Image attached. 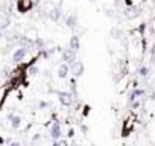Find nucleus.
<instances>
[{
	"instance_id": "5",
	"label": "nucleus",
	"mask_w": 155,
	"mask_h": 146,
	"mask_svg": "<svg viewBox=\"0 0 155 146\" xmlns=\"http://www.w3.org/2000/svg\"><path fill=\"white\" fill-rule=\"evenodd\" d=\"M61 56H62L64 64H67V65H71V64L76 61V52H73V50H70V49H64V50L61 52Z\"/></svg>"
},
{
	"instance_id": "3",
	"label": "nucleus",
	"mask_w": 155,
	"mask_h": 146,
	"mask_svg": "<svg viewBox=\"0 0 155 146\" xmlns=\"http://www.w3.org/2000/svg\"><path fill=\"white\" fill-rule=\"evenodd\" d=\"M70 67V71L73 73V76H74V79L76 78H81L82 75H84V71H85V67H84V62L82 61H79V59H76L71 65H68Z\"/></svg>"
},
{
	"instance_id": "7",
	"label": "nucleus",
	"mask_w": 155,
	"mask_h": 146,
	"mask_svg": "<svg viewBox=\"0 0 155 146\" xmlns=\"http://www.w3.org/2000/svg\"><path fill=\"white\" fill-rule=\"evenodd\" d=\"M47 17H49L52 22H59V20H61V17H62V9H61V5H58V6L52 8V9L47 12Z\"/></svg>"
},
{
	"instance_id": "11",
	"label": "nucleus",
	"mask_w": 155,
	"mask_h": 146,
	"mask_svg": "<svg viewBox=\"0 0 155 146\" xmlns=\"http://www.w3.org/2000/svg\"><path fill=\"white\" fill-rule=\"evenodd\" d=\"M68 73H70V67L67 65V64H59V67H58V78H61V79H65L67 76H68Z\"/></svg>"
},
{
	"instance_id": "4",
	"label": "nucleus",
	"mask_w": 155,
	"mask_h": 146,
	"mask_svg": "<svg viewBox=\"0 0 155 146\" xmlns=\"http://www.w3.org/2000/svg\"><path fill=\"white\" fill-rule=\"evenodd\" d=\"M28 53H29L28 49H25V47H18V49H15L14 53H12V61H14L15 64H21V62L25 61V58L28 56Z\"/></svg>"
},
{
	"instance_id": "6",
	"label": "nucleus",
	"mask_w": 155,
	"mask_h": 146,
	"mask_svg": "<svg viewBox=\"0 0 155 146\" xmlns=\"http://www.w3.org/2000/svg\"><path fill=\"white\" fill-rule=\"evenodd\" d=\"M6 119L11 122V128L12 129H18L20 126H21V116H18V114H15V113H9L8 116H6Z\"/></svg>"
},
{
	"instance_id": "10",
	"label": "nucleus",
	"mask_w": 155,
	"mask_h": 146,
	"mask_svg": "<svg viewBox=\"0 0 155 146\" xmlns=\"http://www.w3.org/2000/svg\"><path fill=\"white\" fill-rule=\"evenodd\" d=\"M64 23H65V26H67V28L73 29V28H76V25H78V17H76L74 14H68V15H65Z\"/></svg>"
},
{
	"instance_id": "19",
	"label": "nucleus",
	"mask_w": 155,
	"mask_h": 146,
	"mask_svg": "<svg viewBox=\"0 0 155 146\" xmlns=\"http://www.w3.org/2000/svg\"><path fill=\"white\" fill-rule=\"evenodd\" d=\"M3 37H5V34H3L2 31H0V41H2V38H3Z\"/></svg>"
},
{
	"instance_id": "20",
	"label": "nucleus",
	"mask_w": 155,
	"mask_h": 146,
	"mask_svg": "<svg viewBox=\"0 0 155 146\" xmlns=\"http://www.w3.org/2000/svg\"><path fill=\"white\" fill-rule=\"evenodd\" d=\"M0 126H2V123H0Z\"/></svg>"
},
{
	"instance_id": "1",
	"label": "nucleus",
	"mask_w": 155,
	"mask_h": 146,
	"mask_svg": "<svg viewBox=\"0 0 155 146\" xmlns=\"http://www.w3.org/2000/svg\"><path fill=\"white\" fill-rule=\"evenodd\" d=\"M49 132H50V137L53 141H58L62 138V125L59 120H52V123L49 125Z\"/></svg>"
},
{
	"instance_id": "2",
	"label": "nucleus",
	"mask_w": 155,
	"mask_h": 146,
	"mask_svg": "<svg viewBox=\"0 0 155 146\" xmlns=\"http://www.w3.org/2000/svg\"><path fill=\"white\" fill-rule=\"evenodd\" d=\"M55 93H56L58 101H59V104H61L62 107L68 108V107H71V105H73L74 99L71 98V95H70L68 91H55Z\"/></svg>"
},
{
	"instance_id": "17",
	"label": "nucleus",
	"mask_w": 155,
	"mask_h": 146,
	"mask_svg": "<svg viewBox=\"0 0 155 146\" xmlns=\"http://www.w3.org/2000/svg\"><path fill=\"white\" fill-rule=\"evenodd\" d=\"M8 146H21V143L20 141H9Z\"/></svg>"
},
{
	"instance_id": "18",
	"label": "nucleus",
	"mask_w": 155,
	"mask_h": 146,
	"mask_svg": "<svg viewBox=\"0 0 155 146\" xmlns=\"http://www.w3.org/2000/svg\"><path fill=\"white\" fill-rule=\"evenodd\" d=\"M0 144H5V138L2 135H0Z\"/></svg>"
},
{
	"instance_id": "9",
	"label": "nucleus",
	"mask_w": 155,
	"mask_h": 146,
	"mask_svg": "<svg viewBox=\"0 0 155 146\" xmlns=\"http://www.w3.org/2000/svg\"><path fill=\"white\" fill-rule=\"evenodd\" d=\"M68 49L70 50H73V52H76L78 53V50L81 49V38H79V35H71L70 37V41H68Z\"/></svg>"
},
{
	"instance_id": "8",
	"label": "nucleus",
	"mask_w": 155,
	"mask_h": 146,
	"mask_svg": "<svg viewBox=\"0 0 155 146\" xmlns=\"http://www.w3.org/2000/svg\"><path fill=\"white\" fill-rule=\"evenodd\" d=\"M35 6V3L34 2H29V0H20V2H17V9H18V12H29L32 8Z\"/></svg>"
},
{
	"instance_id": "14",
	"label": "nucleus",
	"mask_w": 155,
	"mask_h": 146,
	"mask_svg": "<svg viewBox=\"0 0 155 146\" xmlns=\"http://www.w3.org/2000/svg\"><path fill=\"white\" fill-rule=\"evenodd\" d=\"M49 107H50V104L47 101H40L38 102V108L40 110H44V108H49Z\"/></svg>"
},
{
	"instance_id": "13",
	"label": "nucleus",
	"mask_w": 155,
	"mask_h": 146,
	"mask_svg": "<svg viewBox=\"0 0 155 146\" xmlns=\"http://www.w3.org/2000/svg\"><path fill=\"white\" fill-rule=\"evenodd\" d=\"M111 35H113V38H116V40H120V38L123 37V32H122L119 28H113V29H111Z\"/></svg>"
},
{
	"instance_id": "15",
	"label": "nucleus",
	"mask_w": 155,
	"mask_h": 146,
	"mask_svg": "<svg viewBox=\"0 0 155 146\" xmlns=\"http://www.w3.org/2000/svg\"><path fill=\"white\" fill-rule=\"evenodd\" d=\"M56 143V146H68V141L65 140V138H61V140H58V141H55Z\"/></svg>"
},
{
	"instance_id": "16",
	"label": "nucleus",
	"mask_w": 155,
	"mask_h": 146,
	"mask_svg": "<svg viewBox=\"0 0 155 146\" xmlns=\"http://www.w3.org/2000/svg\"><path fill=\"white\" fill-rule=\"evenodd\" d=\"M67 137H68V138H73V137H74V129H73V128H70V129L67 131Z\"/></svg>"
},
{
	"instance_id": "12",
	"label": "nucleus",
	"mask_w": 155,
	"mask_h": 146,
	"mask_svg": "<svg viewBox=\"0 0 155 146\" xmlns=\"http://www.w3.org/2000/svg\"><path fill=\"white\" fill-rule=\"evenodd\" d=\"M149 73H150V68H149L147 65H140V67L137 68V75H138V78H147V76H149Z\"/></svg>"
}]
</instances>
